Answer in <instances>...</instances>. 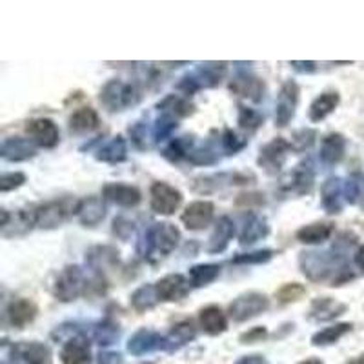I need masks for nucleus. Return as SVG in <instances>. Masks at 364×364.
<instances>
[{
  "instance_id": "1",
  "label": "nucleus",
  "mask_w": 364,
  "mask_h": 364,
  "mask_svg": "<svg viewBox=\"0 0 364 364\" xmlns=\"http://www.w3.org/2000/svg\"><path fill=\"white\" fill-rule=\"evenodd\" d=\"M299 268L301 273L310 282H326L330 281L331 288L344 286L346 282L355 279L346 261L344 252L337 248L330 252H318V250H306L299 253Z\"/></svg>"
},
{
  "instance_id": "2",
  "label": "nucleus",
  "mask_w": 364,
  "mask_h": 364,
  "mask_svg": "<svg viewBox=\"0 0 364 364\" xmlns=\"http://www.w3.org/2000/svg\"><path fill=\"white\" fill-rule=\"evenodd\" d=\"M181 240V232L178 228L171 223H155L142 233L136 252L142 259L149 262H157L161 259H166Z\"/></svg>"
},
{
  "instance_id": "3",
  "label": "nucleus",
  "mask_w": 364,
  "mask_h": 364,
  "mask_svg": "<svg viewBox=\"0 0 364 364\" xmlns=\"http://www.w3.org/2000/svg\"><path fill=\"white\" fill-rule=\"evenodd\" d=\"M141 91L135 84L122 79H112L100 87L99 100L109 113H122L141 102Z\"/></svg>"
},
{
  "instance_id": "4",
  "label": "nucleus",
  "mask_w": 364,
  "mask_h": 364,
  "mask_svg": "<svg viewBox=\"0 0 364 364\" xmlns=\"http://www.w3.org/2000/svg\"><path fill=\"white\" fill-rule=\"evenodd\" d=\"M80 199L73 197H63V199L48 200L35 208V226L41 230H57L64 223L77 215V208H79Z\"/></svg>"
},
{
  "instance_id": "5",
  "label": "nucleus",
  "mask_w": 364,
  "mask_h": 364,
  "mask_svg": "<svg viewBox=\"0 0 364 364\" xmlns=\"http://www.w3.org/2000/svg\"><path fill=\"white\" fill-rule=\"evenodd\" d=\"M87 279L79 264H68L58 273L53 284V295L60 302H73L87 294Z\"/></svg>"
},
{
  "instance_id": "6",
  "label": "nucleus",
  "mask_w": 364,
  "mask_h": 364,
  "mask_svg": "<svg viewBox=\"0 0 364 364\" xmlns=\"http://www.w3.org/2000/svg\"><path fill=\"white\" fill-rule=\"evenodd\" d=\"M269 310V299L261 291H245L237 295L230 306H228V315L233 323H246L259 315L266 314Z\"/></svg>"
},
{
  "instance_id": "7",
  "label": "nucleus",
  "mask_w": 364,
  "mask_h": 364,
  "mask_svg": "<svg viewBox=\"0 0 364 364\" xmlns=\"http://www.w3.org/2000/svg\"><path fill=\"white\" fill-rule=\"evenodd\" d=\"M255 181V177L250 173H240V171H220V173L199 175L190 182L191 190L199 195H210L215 191L224 190L230 186H245Z\"/></svg>"
},
{
  "instance_id": "8",
  "label": "nucleus",
  "mask_w": 364,
  "mask_h": 364,
  "mask_svg": "<svg viewBox=\"0 0 364 364\" xmlns=\"http://www.w3.org/2000/svg\"><path fill=\"white\" fill-rule=\"evenodd\" d=\"M149 206L157 215H173L182 206V193L168 182L157 181L149 186Z\"/></svg>"
},
{
  "instance_id": "9",
  "label": "nucleus",
  "mask_w": 364,
  "mask_h": 364,
  "mask_svg": "<svg viewBox=\"0 0 364 364\" xmlns=\"http://www.w3.org/2000/svg\"><path fill=\"white\" fill-rule=\"evenodd\" d=\"M290 142L286 141V139H282V136H275L273 141H269L268 144H264L259 149L257 164H259V168H262L268 175H277L281 173L282 168H284L286 159H288V154H290Z\"/></svg>"
},
{
  "instance_id": "10",
  "label": "nucleus",
  "mask_w": 364,
  "mask_h": 364,
  "mask_svg": "<svg viewBox=\"0 0 364 364\" xmlns=\"http://www.w3.org/2000/svg\"><path fill=\"white\" fill-rule=\"evenodd\" d=\"M299 95H301V87L295 80H286L281 86L277 102H275V126L277 128H286L294 120L299 106Z\"/></svg>"
},
{
  "instance_id": "11",
  "label": "nucleus",
  "mask_w": 364,
  "mask_h": 364,
  "mask_svg": "<svg viewBox=\"0 0 364 364\" xmlns=\"http://www.w3.org/2000/svg\"><path fill=\"white\" fill-rule=\"evenodd\" d=\"M228 90L232 91L233 95L239 97L242 100H250L253 104L262 102L266 93V84L261 77L257 75L248 73V71H240L230 80L228 84Z\"/></svg>"
},
{
  "instance_id": "12",
  "label": "nucleus",
  "mask_w": 364,
  "mask_h": 364,
  "mask_svg": "<svg viewBox=\"0 0 364 364\" xmlns=\"http://www.w3.org/2000/svg\"><path fill=\"white\" fill-rule=\"evenodd\" d=\"M86 264L93 272V275L106 277V273L119 268L120 252L112 245L91 246L86 252Z\"/></svg>"
},
{
  "instance_id": "13",
  "label": "nucleus",
  "mask_w": 364,
  "mask_h": 364,
  "mask_svg": "<svg viewBox=\"0 0 364 364\" xmlns=\"http://www.w3.org/2000/svg\"><path fill=\"white\" fill-rule=\"evenodd\" d=\"M215 219V204L210 200H195L182 211L181 220L190 232H203Z\"/></svg>"
},
{
  "instance_id": "14",
  "label": "nucleus",
  "mask_w": 364,
  "mask_h": 364,
  "mask_svg": "<svg viewBox=\"0 0 364 364\" xmlns=\"http://www.w3.org/2000/svg\"><path fill=\"white\" fill-rule=\"evenodd\" d=\"M26 132L38 148L53 149L60 142V129L55 124V120L48 119V117H38V119L29 120L28 126H26Z\"/></svg>"
},
{
  "instance_id": "15",
  "label": "nucleus",
  "mask_w": 364,
  "mask_h": 364,
  "mask_svg": "<svg viewBox=\"0 0 364 364\" xmlns=\"http://www.w3.org/2000/svg\"><path fill=\"white\" fill-rule=\"evenodd\" d=\"M157 350H168V341H166V336H161L151 328L136 330L128 341V352L135 357L157 352Z\"/></svg>"
},
{
  "instance_id": "16",
  "label": "nucleus",
  "mask_w": 364,
  "mask_h": 364,
  "mask_svg": "<svg viewBox=\"0 0 364 364\" xmlns=\"http://www.w3.org/2000/svg\"><path fill=\"white\" fill-rule=\"evenodd\" d=\"M315 175H317V170H315V164L310 157L304 159V161L299 162L294 168L290 175H288V181L284 184V190L290 191V193L299 195H308L311 190H314L315 184Z\"/></svg>"
},
{
  "instance_id": "17",
  "label": "nucleus",
  "mask_w": 364,
  "mask_h": 364,
  "mask_svg": "<svg viewBox=\"0 0 364 364\" xmlns=\"http://www.w3.org/2000/svg\"><path fill=\"white\" fill-rule=\"evenodd\" d=\"M155 288H157L159 299L162 302H178L188 297L191 290V282L181 273H170L159 282H155Z\"/></svg>"
},
{
  "instance_id": "18",
  "label": "nucleus",
  "mask_w": 364,
  "mask_h": 364,
  "mask_svg": "<svg viewBox=\"0 0 364 364\" xmlns=\"http://www.w3.org/2000/svg\"><path fill=\"white\" fill-rule=\"evenodd\" d=\"M0 157L6 162H26L37 157V144L24 136H8L0 144Z\"/></svg>"
},
{
  "instance_id": "19",
  "label": "nucleus",
  "mask_w": 364,
  "mask_h": 364,
  "mask_svg": "<svg viewBox=\"0 0 364 364\" xmlns=\"http://www.w3.org/2000/svg\"><path fill=\"white\" fill-rule=\"evenodd\" d=\"M102 199L120 208H135L141 204L142 193L139 188L122 182H108L102 186Z\"/></svg>"
},
{
  "instance_id": "20",
  "label": "nucleus",
  "mask_w": 364,
  "mask_h": 364,
  "mask_svg": "<svg viewBox=\"0 0 364 364\" xmlns=\"http://www.w3.org/2000/svg\"><path fill=\"white\" fill-rule=\"evenodd\" d=\"M348 311V304L337 301L333 297H317L311 301L310 311H308V321L311 323H330L337 317Z\"/></svg>"
},
{
  "instance_id": "21",
  "label": "nucleus",
  "mask_w": 364,
  "mask_h": 364,
  "mask_svg": "<svg viewBox=\"0 0 364 364\" xmlns=\"http://www.w3.org/2000/svg\"><path fill=\"white\" fill-rule=\"evenodd\" d=\"M346 136L339 132H331L321 142V149H318V159L321 164L326 168H333V166L341 164L346 157Z\"/></svg>"
},
{
  "instance_id": "22",
  "label": "nucleus",
  "mask_w": 364,
  "mask_h": 364,
  "mask_svg": "<svg viewBox=\"0 0 364 364\" xmlns=\"http://www.w3.org/2000/svg\"><path fill=\"white\" fill-rule=\"evenodd\" d=\"M38 306L31 299H13L6 308V318L13 328L24 330L28 324H31L37 318Z\"/></svg>"
},
{
  "instance_id": "23",
  "label": "nucleus",
  "mask_w": 364,
  "mask_h": 364,
  "mask_svg": "<svg viewBox=\"0 0 364 364\" xmlns=\"http://www.w3.org/2000/svg\"><path fill=\"white\" fill-rule=\"evenodd\" d=\"M344 181L341 177H328L321 186V204L328 215H339L344 208Z\"/></svg>"
},
{
  "instance_id": "24",
  "label": "nucleus",
  "mask_w": 364,
  "mask_h": 364,
  "mask_svg": "<svg viewBox=\"0 0 364 364\" xmlns=\"http://www.w3.org/2000/svg\"><path fill=\"white\" fill-rule=\"evenodd\" d=\"M269 224L264 215H259L255 211H250L248 215L242 220V228H240L239 245L240 246H253L259 240L266 239L269 235Z\"/></svg>"
},
{
  "instance_id": "25",
  "label": "nucleus",
  "mask_w": 364,
  "mask_h": 364,
  "mask_svg": "<svg viewBox=\"0 0 364 364\" xmlns=\"http://www.w3.org/2000/svg\"><path fill=\"white\" fill-rule=\"evenodd\" d=\"M233 237H235V223H233L232 217H219V220L215 223V228H213V232H211L210 239H208V253L217 255V253L226 252V248L230 246Z\"/></svg>"
},
{
  "instance_id": "26",
  "label": "nucleus",
  "mask_w": 364,
  "mask_h": 364,
  "mask_svg": "<svg viewBox=\"0 0 364 364\" xmlns=\"http://www.w3.org/2000/svg\"><path fill=\"white\" fill-rule=\"evenodd\" d=\"M108 215V208L100 197H86L80 199L77 208V219L84 228H95Z\"/></svg>"
},
{
  "instance_id": "27",
  "label": "nucleus",
  "mask_w": 364,
  "mask_h": 364,
  "mask_svg": "<svg viewBox=\"0 0 364 364\" xmlns=\"http://www.w3.org/2000/svg\"><path fill=\"white\" fill-rule=\"evenodd\" d=\"M228 73V63H203L191 71V77L197 82L199 90L217 87Z\"/></svg>"
},
{
  "instance_id": "28",
  "label": "nucleus",
  "mask_w": 364,
  "mask_h": 364,
  "mask_svg": "<svg viewBox=\"0 0 364 364\" xmlns=\"http://www.w3.org/2000/svg\"><path fill=\"white\" fill-rule=\"evenodd\" d=\"M333 232H336V224L326 223V220H318V223H311L299 228L297 232H295V239L299 242H302V245L317 246L326 242L333 235Z\"/></svg>"
},
{
  "instance_id": "29",
  "label": "nucleus",
  "mask_w": 364,
  "mask_h": 364,
  "mask_svg": "<svg viewBox=\"0 0 364 364\" xmlns=\"http://www.w3.org/2000/svg\"><path fill=\"white\" fill-rule=\"evenodd\" d=\"M90 359L91 350L86 336L71 337L60 350V363L63 364H90Z\"/></svg>"
},
{
  "instance_id": "30",
  "label": "nucleus",
  "mask_w": 364,
  "mask_h": 364,
  "mask_svg": "<svg viewBox=\"0 0 364 364\" xmlns=\"http://www.w3.org/2000/svg\"><path fill=\"white\" fill-rule=\"evenodd\" d=\"M95 159L104 164H122L128 161V142L122 135L112 136L108 142L100 144L95 151Z\"/></svg>"
},
{
  "instance_id": "31",
  "label": "nucleus",
  "mask_w": 364,
  "mask_h": 364,
  "mask_svg": "<svg viewBox=\"0 0 364 364\" xmlns=\"http://www.w3.org/2000/svg\"><path fill=\"white\" fill-rule=\"evenodd\" d=\"M155 108H157L161 113L171 115L173 119H177V120L188 119V117L195 115V112H197V106H195V104L191 102L188 97L175 95V93H171V95H166L164 99L159 100Z\"/></svg>"
},
{
  "instance_id": "32",
  "label": "nucleus",
  "mask_w": 364,
  "mask_h": 364,
  "mask_svg": "<svg viewBox=\"0 0 364 364\" xmlns=\"http://www.w3.org/2000/svg\"><path fill=\"white\" fill-rule=\"evenodd\" d=\"M199 323L200 328L211 337L223 336L224 331L228 330L226 314H224L223 308L217 306V304H208V306L200 308Z\"/></svg>"
},
{
  "instance_id": "33",
  "label": "nucleus",
  "mask_w": 364,
  "mask_h": 364,
  "mask_svg": "<svg viewBox=\"0 0 364 364\" xmlns=\"http://www.w3.org/2000/svg\"><path fill=\"white\" fill-rule=\"evenodd\" d=\"M100 128V117L93 108H79L68 119V129L71 135H86Z\"/></svg>"
},
{
  "instance_id": "34",
  "label": "nucleus",
  "mask_w": 364,
  "mask_h": 364,
  "mask_svg": "<svg viewBox=\"0 0 364 364\" xmlns=\"http://www.w3.org/2000/svg\"><path fill=\"white\" fill-rule=\"evenodd\" d=\"M13 352L26 364H51V359H53L50 346L44 343H37V341L15 344Z\"/></svg>"
},
{
  "instance_id": "35",
  "label": "nucleus",
  "mask_w": 364,
  "mask_h": 364,
  "mask_svg": "<svg viewBox=\"0 0 364 364\" xmlns=\"http://www.w3.org/2000/svg\"><path fill=\"white\" fill-rule=\"evenodd\" d=\"M341 104V95L339 91H324L318 97H315L314 102L310 104V109H308V119L311 122H321L326 117H330L331 113L339 108Z\"/></svg>"
},
{
  "instance_id": "36",
  "label": "nucleus",
  "mask_w": 364,
  "mask_h": 364,
  "mask_svg": "<svg viewBox=\"0 0 364 364\" xmlns=\"http://www.w3.org/2000/svg\"><path fill=\"white\" fill-rule=\"evenodd\" d=\"M35 228V208L31 210H21L15 215H11L8 226L2 228V237L11 239V237H21L31 232Z\"/></svg>"
},
{
  "instance_id": "37",
  "label": "nucleus",
  "mask_w": 364,
  "mask_h": 364,
  "mask_svg": "<svg viewBox=\"0 0 364 364\" xmlns=\"http://www.w3.org/2000/svg\"><path fill=\"white\" fill-rule=\"evenodd\" d=\"M195 148V135H182L171 139L166 148L162 149V157L171 164H178L181 161L188 159L191 149Z\"/></svg>"
},
{
  "instance_id": "38",
  "label": "nucleus",
  "mask_w": 364,
  "mask_h": 364,
  "mask_svg": "<svg viewBox=\"0 0 364 364\" xmlns=\"http://www.w3.org/2000/svg\"><path fill=\"white\" fill-rule=\"evenodd\" d=\"M195 337H197V326H195L193 321H190V318L181 321V323L175 324L170 330V333L166 336V341H168V352H175V350L182 348L184 344L191 343Z\"/></svg>"
},
{
  "instance_id": "39",
  "label": "nucleus",
  "mask_w": 364,
  "mask_h": 364,
  "mask_svg": "<svg viewBox=\"0 0 364 364\" xmlns=\"http://www.w3.org/2000/svg\"><path fill=\"white\" fill-rule=\"evenodd\" d=\"M220 269H223V264H219V262L195 264L188 272V279H190L193 288H206L220 277Z\"/></svg>"
},
{
  "instance_id": "40",
  "label": "nucleus",
  "mask_w": 364,
  "mask_h": 364,
  "mask_svg": "<svg viewBox=\"0 0 364 364\" xmlns=\"http://www.w3.org/2000/svg\"><path fill=\"white\" fill-rule=\"evenodd\" d=\"M129 302H132V308L136 314H146V311L154 310L159 302H161V299H159L155 284H144L139 286V288L133 291L132 297H129Z\"/></svg>"
},
{
  "instance_id": "41",
  "label": "nucleus",
  "mask_w": 364,
  "mask_h": 364,
  "mask_svg": "<svg viewBox=\"0 0 364 364\" xmlns=\"http://www.w3.org/2000/svg\"><path fill=\"white\" fill-rule=\"evenodd\" d=\"M352 330V323L331 324V326L315 331L314 336H311V344H314V346H331V344L339 343V341L343 339L344 336H348Z\"/></svg>"
},
{
  "instance_id": "42",
  "label": "nucleus",
  "mask_w": 364,
  "mask_h": 364,
  "mask_svg": "<svg viewBox=\"0 0 364 364\" xmlns=\"http://www.w3.org/2000/svg\"><path fill=\"white\" fill-rule=\"evenodd\" d=\"M91 337H93V339L97 341V344H100V346H109V344L119 341L120 328L119 324L115 323V318L106 317L91 326Z\"/></svg>"
},
{
  "instance_id": "43",
  "label": "nucleus",
  "mask_w": 364,
  "mask_h": 364,
  "mask_svg": "<svg viewBox=\"0 0 364 364\" xmlns=\"http://www.w3.org/2000/svg\"><path fill=\"white\" fill-rule=\"evenodd\" d=\"M188 161L193 166H204V168H206V166L219 164L220 157L215 141H213V139H208L204 144L195 146L190 151V155H188Z\"/></svg>"
},
{
  "instance_id": "44",
  "label": "nucleus",
  "mask_w": 364,
  "mask_h": 364,
  "mask_svg": "<svg viewBox=\"0 0 364 364\" xmlns=\"http://www.w3.org/2000/svg\"><path fill=\"white\" fill-rule=\"evenodd\" d=\"M344 200L352 206H360L364 203V173L355 171L344 181Z\"/></svg>"
},
{
  "instance_id": "45",
  "label": "nucleus",
  "mask_w": 364,
  "mask_h": 364,
  "mask_svg": "<svg viewBox=\"0 0 364 364\" xmlns=\"http://www.w3.org/2000/svg\"><path fill=\"white\" fill-rule=\"evenodd\" d=\"M237 124L248 135H253L255 132H259L262 124H264V115L257 109L248 108V106H239V115H237Z\"/></svg>"
},
{
  "instance_id": "46",
  "label": "nucleus",
  "mask_w": 364,
  "mask_h": 364,
  "mask_svg": "<svg viewBox=\"0 0 364 364\" xmlns=\"http://www.w3.org/2000/svg\"><path fill=\"white\" fill-rule=\"evenodd\" d=\"M277 255V252L272 248H264V250H255V252H248V253H239L232 259V264L235 266H261V264H268L272 261L273 257Z\"/></svg>"
},
{
  "instance_id": "47",
  "label": "nucleus",
  "mask_w": 364,
  "mask_h": 364,
  "mask_svg": "<svg viewBox=\"0 0 364 364\" xmlns=\"http://www.w3.org/2000/svg\"><path fill=\"white\" fill-rule=\"evenodd\" d=\"M132 144L135 146L139 151H146L149 148V139H154V129L148 128V120L141 119L133 122L128 129Z\"/></svg>"
},
{
  "instance_id": "48",
  "label": "nucleus",
  "mask_w": 364,
  "mask_h": 364,
  "mask_svg": "<svg viewBox=\"0 0 364 364\" xmlns=\"http://www.w3.org/2000/svg\"><path fill=\"white\" fill-rule=\"evenodd\" d=\"M177 129H178V120L173 119L171 115L161 113L154 124V142L155 144L166 142L168 139H171V136H173V133L177 132Z\"/></svg>"
},
{
  "instance_id": "49",
  "label": "nucleus",
  "mask_w": 364,
  "mask_h": 364,
  "mask_svg": "<svg viewBox=\"0 0 364 364\" xmlns=\"http://www.w3.org/2000/svg\"><path fill=\"white\" fill-rule=\"evenodd\" d=\"M304 295H306V286L301 284V282H286V284H282L275 291V299H277V302L282 304V306L299 302Z\"/></svg>"
},
{
  "instance_id": "50",
  "label": "nucleus",
  "mask_w": 364,
  "mask_h": 364,
  "mask_svg": "<svg viewBox=\"0 0 364 364\" xmlns=\"http://www.w3.org/2000/svg\"><path fill=\"white\" fill-rule=\"evenodd\" d=\"M220 146H223L224 154L232 157V155L240 154V151L248 146V139H246V136H240L239 133L233 132L232 128H224L223 135H220Z\"/></svg>"
},
{
  "instance_id": "51",
  "label": "nucleus",
  "mask_w": 364,
  "mask_h": 364,
  "mask_svg": "<svg viewBox=\"0 0 364 364\" xmlns=\"http://www.w3.org/2000/svg\"><path fill=\"white\" fill-rule=\"evenodd\" d=\"M315 141H317V129H297V132H294V135H291V151H295V154H304V151H308V149L315 144Z\"/></svg>"
},
{
  "instance_id": "52",
  "label": "nucleus",
  "mask_w": 364,
  "mask_h": 364,
  "mask_svg": "<svg viewBox=\"0 0 364 364\" xmlns=\"http://www.w3.org/2000/svg\"><path fill=\"white\" fill-rule=\"evenodd\" d=\"M266 204L264 195L259 193V191H248V193H239L235 199V206L239 210H257V208H262Z\"/></svg>"
},
{
  "instance_id": "53",
  "label": "nucleus",
  "mask_w": 364,
  "mask_h": 364,
  "mask_svg": "<svg viewBox=\"0 0 364 364\" xmlns=\"http://www.w3.org/2000/svg\"><path fill=\"white\" fill-rule=\"evenodd\" d=\"M28 181L26 173L22 171H8V173H2L0 177V191L2 193H9V191H15L18 188H22Z\"/></svg>"
},
{
  "instance_id": "54",
  "label": "nucleus",
  "mask_w": 364,
  "mask_h": 364,
  "mask_svg": "<svg viewBox=\"0 0 364 364\" xmlns=\"http://www.w3.org/2000/svg\"><path fill=\"white\" fill-rule=\"evenodd\" d=\"M112 233L120 240H129V237L135 233V223L129 220L128 217L119 215L112 223Z\"/></svg>"
},
{
  "instance_id": "55",
  "label": "nucleus",
  "mask_w": 364,
  "mask_h": 364,
  "mask_svg": "<svg viewBox=\"0 0 364 364\" xmlns=\"http://www.w3.org/2000/svg\"><path fill=\"white\" fill-rule=\"evenodd\" d=\"M266 337H268V328L255 326V328H250V330L245 331V333H240L239 341L242 344H255V343H262Z\"/></svg>"
},
{
  "instance_id": "56",
  "label": "nucleus",
  "mask_w": 364,
  "mask_h": 364,
  "mask_svg": "<svg viewBox=\"0 0 364 364\" xmlns=\"http://www.w3.org/2000/svg\"><path fill=\"white\" fill-rule=\"evenodd\" d=\"M290 66L294 68L297 73H315L317 71V63L314 60H291Z\"/></svg>"
},
{
  "instance_id": "57",
  "label": "nucleus",
  "mask_w": 364,
  "mask_h": 364,
  "mask_svg": "<svg viewBox=\"0 0 364 364\" xmlns=\"http://www.w3.org/2000/svg\"><path fill=\"white\" fill-rule=\"evenodd\" d=\"M122 355L117 352H100L97 357V364H122Z\"/></svg>"
},
{
  "instance_id": "58",
  "label": "nucleus",
  "mask_w": 364,
  "mask_h": 364,
  "mask_svg": "<svg viewBox=\"0 0 364 364\" xmlns=\"http://www.w3.org/2000/svg\"><path fill=\"white\" fill-rule=\"evenodd\" d=\"M235 364H266V359L262 355H259V353H255V355L242 357V359L237 360Z\"/></svg>"
},
{
  "instance_id": "59",
  "label": "nucleus",
  "mask_w": 364,
  "mask_h": 364,
  "mask_svg": "<svg viewBox=\"0 0 364 364\" xmlns=\"http://www.w3.org/2000/svg\"><path fill=\"white\" fill-rule=\"evenodd\" d=\"M353 262H355L357 268L364 273V245H360L359 248H357L355 255H353Z\"/></svg>"
},
{
  "instance_id": "60",
  "label": "nucleus",
  "mask_w": 364,
  "mask_h": 364,
  "mask_svg": "<svg viewBox=\"0 0 364 364\" xmlns=\"http://www.w3.org/2000/svg\"><path fill=\"white\" fill-rule=\"evenodd\" d=\"M346 364H364V353H360V355H357L355 359L348 360Z\"/></svg>"
},
{
  "instance_id": "61",
  "label": "nucleus",
  "mask_w": 364,
  "mask_h": 364,
  "mask_svg": "<svg viewBox=\"0 0 364 364\" xmlns=\"http://www.w3.org/2000/svg\"><path fill=\"white\" fill-rule=\"evenodd\" d=\"M297 364H324L321 359H315V357H311V359H306V360H301V363Z\"/></svg>"
},
{
  "instance_id": "62",
  "label": "nucleus",
  "mask_w": 364,
  "mask_h": 364,
  "mask_svg": "<svg viewBox=\"0 0 364 364\" xmlns=\"http://www.w3.org/2000/svg\"><path fill=\"white\" fill-rule=\"evenodd\" d=\"M360 208H363V210H364V203H363V204H360Z\"/></svg>"
}]
</instances>
